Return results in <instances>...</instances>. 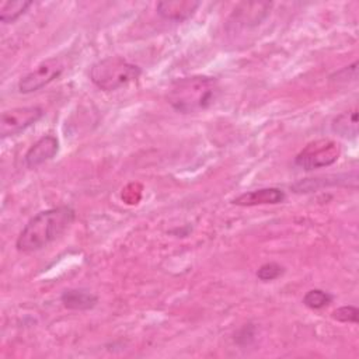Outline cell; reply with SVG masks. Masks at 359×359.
I'll use <instances>...</instances> for the list:
<instances>
[{"instance_id":"cell-1","label":"cell","mask_w":359,"mask_h":359,"mask_svg":"<svg viewBox=\"0 0 359 359\" xmlns=\"http://www.w3.org/2000/svg\"><path fill=\"white\" fill-rule=\"evenodd\" d=\"M76 219V212L69 205L42 210L32 216L20 231L15 248L20 252L42 250L62 236Z\"/></svg>"},{"instance_id":"cell-2","label":"cell","mask_w":359,"mask_h":359,"mask_svg":"<svg viewBox=\"0 0 359 359\" xmlns=\"http://www.w3.org/2000/svg\"><path fill=\"white\" fill-rule=\"evenodd\" d=\"M220 94L219 81L210 76H188L175 80L167 94L168 104L181 114L208 109Z\"/></svg>"},{"instance_id":"cell-3","label":"cell","mask_w":359,"mask_h":359,"mask_svg":"<svg viewBox=\"0 0 359 359\" xmlns=\"http://www.w3.org/2000/svg\"><path fill=\"white\" fill-rule=\"evenodd\" d=\"M142 74V69L121 56H108L95 62L90 69V80L102 91L119 90Z\"/></svg>"},{"instance_id":"cell-4","label":"cell","mask_w":359,"mask_h":359,"mask_svg":"<svg viewBox=\"0 0 359 359\" xmlns=\"http://www.w3.org/2000/svg\"><path fill=\"white\" fill-rule=\"evenodd\" d=\"M341 154V147L330 139H320L309 143L296 157L294 164L306 171L334 164Z\"/></svg>"},{"instance_id":"cell-5","label":"cell","mask_w":359,"mask_h":359,"mask_svg":"<svg viewBox=\"0 0 359 359\" xmlns=\"http://www.w3.org/2000/svg\"><path fill=\"white\" fill-rule=\"evenodd\" d=\"M65 70V62L62 57H49L41 62L35 69L28 72L18 80L17 88L21 94L35 93L53 80H56Z\"/></svg>"},{"instance_id":"cell-6","label":"cell","mask_w":359,"mask_h":359,"mask_svg":"<svg viewBox=\"0 0 359 359\" xmlns=\"http://www.w3.org/2000/svg\"><path fill=\"white\" fill-rule=\"evenodd\" d=\"M42 116L43 109L36 105L7 109L0 116V136L3 139L15 136L36 123Z\"/></svg>"},{"instance_id":"cell-7","label":"cell","mask_w":359,"mask_h":359,"mask_svg":"<svg viewBox=\"0 0 359 359\" xmlns=\"http://www.w3.org/2000/svg\"><path fill=\"white\" fill-rule=\"evenodd\" d=\"M59 151V140L53 135H43L25 153L24 163L28 168H36L52 160Z\"/></svg>"},{"instance_id":"cell-8","label":"cell","mask_w":359,"mask_h":359,"mask_svg":"<svg viewBox=\"0 0 359 359\" xmlns=\"http://www.w3.org/2000/svg\"><path fill=\"white\" fill-rule=\"evenodd\" d=\"M199 6L201 1L196 0H164L157 3L156 11L165 21L182 22L191 18Z\"/></svg>"},{"instance_id":"cell-9","label":"cell","mask_w":359,"mask_h":359,"mask_svg":"<svg viewBox=\"0 0 359 359\" xmlns=\"http://www.w3.org/2000/svg\"><path fill=\"white\" fill-rule=\"evenodd\" d=\"M286 198L285 191L280 188L269 187L254 191H247L236 196L231 203L237 206H258V205H276L283 202Z\"/></svg>"},{"instance_id":"cell-10","label":"cell","mask_w":359,"mask_h":359,"mask_svg":"<svg viewBox=\"0 0 359 359\" xmlns=\"http://www.w3.org/2000/svg\"><path fill=\"white\" fill-rule=\"evenodd\" d=\"M60 302L63 307H66L67 310L87 311L97 306L98 297L87 289L76 287V289H66L60 296Z\"/></svg>"},{"instance_id":"cell-11","label":"cell","mask_w":359,"mask_h":359,"mask_svg":"<svg viewBox=\"0 0 359 359\" xmlns=\"http://www.w3.org/2000/svg\"><path fill=\"white\" fill-rule=\"evenodd\" d=\"M331 128L342 137L353 139L358 135V109H349L334 118Z\"/></svg>"},{"instance_id":"cell-12","label":"cell","mask_w":359,"mask_h":359,"mask_svg":"<svg viewBox=\"0 0 359 359\" xmlns=\"http://www.w3.org/2000/svg\"><path fill=\"white\" fill-rule=\"evenodd\" d=\"M32 6V1L27 0H8L3 1L0 6V21L4 24H11L17 21L25 11Z\"/></svg>"},{"instance_id":"cell-13","label":"cell","mask_w":359,"mask_h":359,"mask_svg":"<svg viewBox=\"0 0 359 359\" xmlns=\"http://www.w3.org/2000/svg\"><path fill=\"white\" fill-rule=\"evenodd\" d=\"M334 296L323 289H311L303 296V304L311 310H321L331 304Z\"/></svg>"},{"instance_id":"cell-14","label":"cell","mask_w":359,"mask_h":359,"mask_svg":"<svg viewBox=\"0 0 359 359\" xmlns=\"http://www.w3.org/2000/svg\"><path fill=\"white\" fill-rule=\"evenodd\" d=\"M285 272V268L278 262H265L257 271V278L262 282H271L280 278Z\"/></svg>"},{"instance_id":"cell-15","label":"cell","mask_w":359,"mask_h":359,"mask_svg":"<svg viewBox=\"0 0 359 359\" xmlns=\"http://www.w3.org/2000/svg\"><path fill=\"white\" fill-rule=\"evenodd\" d=\"M332 318L341 323H353L356 324L359 320V310L355 306H342L332 311Z\"/></svg>"}]
</instances>
